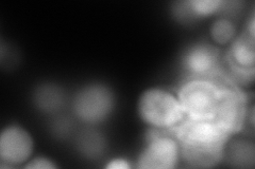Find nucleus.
<instances>
[{"label":"nucleus","mask_w":255,"mask_h":169,"mask_svg":"<svg viewBox=\"0 0 255 169\" xmlns=\"http://www.w3.org/2000/svg\"><path fill=\"white\" fill-rule=\"evenodd\" d=\"M114 106L113 92L102 84L85 85L77 91L73 100V111L76 117L90 125L105 122Z\"/></svg>","instance_id":"4"},{"label":"nucleus","mask_w":255,"mask_h":169,"mask_svg":"<svg viewBox=\"0 0 255 169\" xmlns=\"http://www.w3.org/2000/svg\"><path fill=\"white\" fill-rule=\"evenodd\" d=\"M107 169H130L132 165L124 158H113L108 161L105 166Z\"/></svg>","instance_id":"16"},{"label":"nucleus","mask_w":255,"mask_h":169,"mask_svg":"<svg viewBox=\"0 0 255 169\" xmlns=\"http://www.w3.org/2000/svg\"><path fill=\"white\" fill-rule=\"evenodd\" d=\"M137 110L142 122L155 129L172 130L186 118L178 95L158 87L140 94Z\"/></svg>","instance_id":"3"},{"label":"nucleus","mask_w":255,"mask_h":169,"mask_svg":"<svg viewBox=\"0 0 255 169\" xmlns=\"http://www.w3.org/2000/svg\"><path fill=\"white\" fill-rule=\"evenodd\" d=\"M235 3V1L225 0H187L175 2L172 6V14L178 20L189 22L216 14H232L237 10L233 6Z\"/></svg>","instance_id":"10"},{"label":"nucleus","mask_w":255,"mask_h":169,"mask_svg":"<svg viewBox=\"0 0 255 169\" xmlns=\"http://www.w3.org/2000/svg\"><path fill=\"white\" fill-rule=\"evenodd\" d=\"M181 66L189 77H220L219 51L209 43L193 44L183 52Z\"/></svg>","instance_id":"8"},{"label":"nucleus","mask_w":255,"mask_h":169,"mask_svg":"<svg viewBox=\"0 0 255 169\" xmlns=\"http://www.w3.org/2000/svg\"><path fill=\"white\" fill-rule=\"evenodd\" d=\"M246 98L235 85L228 83L214 120L231 135L242 129L247 113Z\"/></svg>","instance_id":"9"},{"label":"nucleus","mask_w":255,"mask_h":169,"mask_svg":"<svg viewBox=\"0 0 255 169\" xmlns=\"http://www.w3.org/2000/svg\"><path fill=\"white\" fill-rule=\"evenodd\" d=\"M36 106L46 112L59 110L64 103V96L61 88L55 85H43L38 87L34 93Z\"/></svg>","instance_id":"12"},{"label":"nucleus","mask_w":255,"mask_h":169,"mask_svg":"<svg viewBox=\"0 0 255 169\" xmlns=\"http://www.w3.org/2000/svg\"><path fill=\"white\" fill-rule=\"evenodd\" d=\"M23 168L27 169H55L58 168L57 164H54L52 160L46 157H36L23 165Z\"/></svg>","instance_id":"15"},{"label":"nucleus","mask_w":255,"mask_h":169,"mask_svg":"<svg viewBox=\"0 0 255 169\" xmlns=\"http://www.w3.org/2000/svg\"><path fill=\"white\" fill-rule=\"evenodd\" d=\"M178 140L181 159L191 167H213L220 163L230 139L214 119L185 118L171 130Z\"/></svg>","instance_id":"1"},{"label":"nucleus","mask_w":255,"mask_h":169,"mask_svg":"<svg viewBox=\"0 0 255 169\" xmlns=\"http://www.w3.org/2000/svg\"><path fill=\"white\" fill-rule=\"evenodd\" d=\"M237 35V27L235 22L229 17H218L210 27V36L213 42L220 46L229 45L233 42Z\"/></svg>","instance_id":"13"},{"label":"nucleus","mask_w":255,"mask_h":169,"mask_svg":"<svg viewBox=\"0 0 255 169\" xmlns=\"http://www.w3.org/2000/svg\"><path fill=\"white\" fill-rule=\"evenodd\" d=\"M33 148V139L21 126L10 125L0 134V160L1 164H6L3 166H19L28 162Z\"/></svg>","instance_id":"7"},{"label":"nucleus","mask_w":255,"mask_h":169,"mask_svg":"<svg viewBox=\"0 0 255 169\" xmlns=\"http://www.w3.org/2000/svg\"><path fill=\"white\" fill-rule=\"evenodd\" d=\"M228 83L219 77H189L182 84L177 95L186 118L214 119Z\"/></svg>","instance_id":"2"},{"label":"nucleus","mask_w":255,"mask_h":169,"mask_svg":"<svg viewBox=\"0 0 255 169\" xmlns=\"http://www.w3.org/2000/svg\"><path fill=\"white\" fill-rule=\"evenodd\" d=\"M80 151L86 157H97L103 150V141L99 134L95 132H84L78 141Z\"/></svg>","instance_id":"14"},{"label":"nucleus","mask_w":255,"mask_h":169,"mask_svg":"<svg viewBox=\"0 0 255 169\" xmlns=\"http://www.w3.org/2000/svg\"><path fill=\"white\" fill-rule=\"evenodd\" d=\"M222 161L238 168H253L255 162L254 143L248 139H236L227 142Z\"/></svg>","instance_id":"11"},{"label":"nucleus","mask_w":255,"mask_h":169,"mask_svg":"<svg viewBox=\"0 0 255 169\" xmlns=\"http://www.w3.org/2000/svg\"><path fill=\"white\" fill-rule=\"evenodd\" d=\"M255 25V20H254V13L252 12L251 14V17H250V20L248 21V26H247V29H246V32L245 33L248 34L249 36L253 37L254 38V26Z\"/></svg>","instance_id":"17"},{"label":"nucleus","mask_w":255,"mask_h":169,"mask_svg":"<svg viewBox=\"0 0 255 169\" xmlns=\"http://www.w3.org/2000/svg\"><path fill=\"white\" fill-rule=\"evenodd\" d=\"M181 159L178 140L171 130L153 128L147 136L145 147L137 159L140 169H172Z\"/></svg>","instance_id":"5"},{"label":"nucleus","mask_w":255,"mask_h":169,"mask_svg":"<svg viewBox=\"0 0 255 169\" xmlns=\"http://www.w3.org/2000/svg\"><path fill=\"white\" fill-rule=\"evenodd\" d=\"M227 60L230 75L236 84L242 86L252 84L255 68L254 38L247 33L236 36L230 44Z\"/></svg>","instance_id":"6"}]
</instances>
